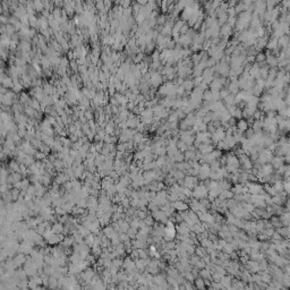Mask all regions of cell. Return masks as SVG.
<instances>
[{"instance_id":"obj_23","label":"cell","mask_w":290,"mask_h":290,"mask_svg":"<svg viewBox=\"0 0 290 290\" xmlns=\"http://www.w3.org/2000/svg\"><path fill=\"white\" fill-rule=\"evenodd\" d=\"M0 23H2V24H5V25H7L9 23V18L7 17V16H5V15H0Z\"/></svg>"},{"instance_id":"obj_6","label":"cell","mask_w":290,"mask_h":290,"mask_svg":"<svg viewBox=\"0 0 290 290\" xmlns=\"http://www.w3.org/2000/svg\"><path fill=\"white\" fill-rule=\"evenodd\" d=\"M236 126H237V127H236L237 130L242 132V133H245V132L248 129V127H249L245 119H239V120L236 122Z\"/></svg>"},{"instance_id":"obj_1","label":"cell","mask_w":290,"mask_h":290,"mask_svg":"<svg viewBox=\"0 0 290 290\" xmlns=\"http://www.w3.org/2000/svg\"><path fill=\"white\" fill-rule=\"evenodd\" d=\"M208 188L204 186L203 182H202L201 185H196L194 187V191L192 192V194H193V197L195 199H202L208 196Z\"/></svg>"},{"instance_id":"obj_16","label":"cell","mask_w":290,"mask_h":290,"mask_svg":"<svg viewBox=\"0 0 290 290\" xmlns=\"http://www.w3.org/2000/svg\"><path fill=\"white\" fill-rule=\"evenodd\" d=\"M255 61L257 62V64H262V62H265V55H264V52H258V53H256Z\"/></svg>"},{"instance_id":"obj_5","label":"cell","mask_w":290,"mask_h":290,"mask_svg":"<svg viewBox=\"0 0 290 290\" xmlns=\"http://www.w3.org/2000/svg\"><path fill=\"white\" fill-rule=\"evenodd\" d=\"M271 162V167L273 169H279L281 165H285V160H283V156H273Z\"/></svg>"},{"instance_id":"obj_13","label":"cell","mask_w":290,"mask_h":290,"mask_svg":"<svg viewBox=\"0 0 290 290\" xmlns=\"http://www.w3.org/2000/svg\"><path fill=\"white\" fill-rule=\"evenodd\" d=\"M182 87L187 90L188 92H191V90L194 87V84H193V79H185L184 83H182Z\"/></svg>"},{"instance_id":"obj_15","label":"cell","mask_w":290,"mask_h":290,"mask_svg":"<svg viewBox=\"0 0 290 290\" xmlns=\"http://www.w3.org/2000/svg\"><path fill=\"white\" fill-rule=\"evenodd\" d=\"M19 167H21V165L18 162H16V161H12L9 163V169L12 170L13 172H18L19 171Z\"/></svg>"},{"instance_id":"obj_4","label":"cell","mask_w":290,"mask_h":290,"mask_svg":"<svg viewBox=\"0 0 290 290\" xmlns=\"http://www.w3.org/2000/svg\"><path fill=\"white\" fill-rule=\"evenodd\" d=\"M171 206L173 208V210H177L178 212H186L189 208L188 204L185 203L184 201H176L171 204Z\"/></svg>"},{"instance_id":"obj_20","label":"cell","mask_w":290,"mask_h":290,"mask_svg":"<svg viewBox=\"0 0 290 290\" xmlns=\"http://www.w3.org/2000/svg\"><path fill=\"white\" fill-rule=\"evenodd\" d=\"M144 222L146 223V225H148V227H152V225H154V222H155V221H154V219L152 218V215H147V217L144 219Z\"/></svg>"},{"instance_id":"obj_19","label":"cell","mask_w":290,"mask_h":290,"mask_svg":"<svg viewBox=\"0 0 290 290\" xmlns=\"http://www.w3.org/2000/svg\"><path fill=\"white\" fill-rule=\"evenodd\" d=\"M167 22V18H165V15H161V16H158L156 18V25L159 26H163Z\"/></svg>"},{"instance_id":"obj_18","label":"cell","mask_w":290,"mask_h":290,"mask_svg":"<svg viewBox=\"0 0 290 290\" xmlns=\"http://www.w3.org/2000/svg\"><path fill=\"white\" fill-rule=\"evenodd\" d=\"M13 88L15 92H21L23 90V85L21 84V82H18V81H16V82H13Z\"/></svg>"},{"instance_id":"obj_8","label":"cell","mask_w":290,"mask_h":290,"mask_svg":"<svg viewBox=\"0 0 290 290\" xmlns=\"http://www.w3.org/2000/svg\"><path fill=\"white\" fill-rule=\"evenodd\" d=\"M288 45H289V38H288V35L285 34L278 39V47L280 49L286 48Z\"/></svg>"},{"instance_id":"obj_3","label":"cell","mask_w":290,"mask_h":290,"mask_svg":"<svg viewBox=\"0 0 290 290\" xmlns=\"http://www.w3.org/2000/svg\"><path fill=\"white\" fill-rule=\"evenodd\" d=\"M152 218L154 219L155 222H159V223H162V225L167 223V222H168V219H169L161 210H158V211L152 212Z\"/></svg>"},{"instance_id":"obj_21","label":"cell","mask_w":290,"mask_h":290,"mask_svg":"<svg viewBox=\"0 0 290 290\" xmlns=\"http://www.w3.org/2000/svg\"><path fill=\"white\" fill-rule=\"evenodd\" d=\"M203 82V78H202V76H196V77L193 79V84H194L195 87H197L201 84V83Z\"/></svg>"},{"instance_id":"obj_22","label":"cell","mask_w":290,"mask_h":290,"mask_svg":"<svg viewBox=\"0 0 290 290\" xmlns=\"http://www.w3.org/2000/svg\"><path fill=\"white\" fill-rule=\"evenodd\" d=\"M229 94L230 93H229V91H228V88H223V90H221L220 91V99H225V98H227Z\"/></svg>"},{"instance_id":"obj_10","label":"cell","mask_w":290,"mask_h":290,"mask_svg":"<svg viewBox=\"0 0 290 290\" xmlns=\"http://www.w3.org/2000/svg\"><path fill=\"white\" fill-rule=\"evenodd\" d=\"M195 255H197L199 258H203L204 256L208 255V252H206V248H204L202 246H196L195 247Z\"/></svg>"},{"instance_id":"obj_2","label":"cell","mask_w":290,"mask_h":290,"mask_svg":"<svg viewBox=\"0 0 290 290\" xmlns=\"http://www.w3.org/2000/svg\"><path fill=\"white\" fill-rule=\"evenodd\" d=\"M15 100H16V95L12 91H7L1 98V103L6 107H8V105H12L15 102Z\"/></svg>"},{"instance_id":"obj_12","label":"cell","mask_w":290,"mask_h":290,"mask_svg":"<svg viewBox=\"0 0 290 290\" xmlns=\"http://www.w3.org/2000/svg\"><path fill=\"white\" fill-rule=\"evenodd\" d=\"M195 287H196V289L198 290H204L205 289V281L202 278H197L195 280Z\"/></svg>"},{"instance_id":"obj_9","label":"cell","mask_w":290,"mask_h":290,"mask_svg":"<svg viewBox=\"0 0 290 290\" xmlns=\"http://www.w3.org/2000/svg\"><path fill=\"white\" fill-rule=\"evenodd\" d=\"M247 265V268H248V271H251V272H260V266H258V262H256V261H248L246 263Z\"/></svg>"},{"instance_id":"obj_24","label":"cell","mask_w":290,"mask_h":290,"mask_svg":"<svg viewBox=\"0 0 290 290\" xmlns=\"http://www.w3.org/2000/svg\"><path fill=\"white\" fill-rule=\"evenodd\" d=\"M184 286H185V290H195V288L193 287L191 282H185Z\"/></svg>"},{"instance_id":"obj_14","label":"cell","mask_w":290,"mask_h":290,"mask_svg":"<svg viewBox=\"0 0 290 290\" xmlns=\"http://www.w3.org/2000/svg\"><path fill=\"white\" fill-rule=\"evenodd\" d=\"M203 100L204 102H212V92L210 90L203 92Z\"/></svg>"},{"instance_id":"obj_11","label":"cell","mask_w":290,"mask_h":290,"mask_svg":"<svg viewBox=\"0 0 290 290\" xmlns=\"http://www.w3.org/2000/svg\"><path fill=\"white\" fill-rule=\"evenodd\" d=\"M231 32H232V27H230L228 24L222 25V27L220 28V34L223 35V36H227V38L231 34Z\"/></svg>"},{"instance_id":"obj_7","label":"cell","mask_w":290,"mask_h":290,"mask_svg":"<svg viewBox=\"0 0 290 290\" xmlns=\"http://www.w3.org/2000/svg\"><path fill=\"white\" fill-rule=\"evenodd\" d=\"M51 231L53 232V234L56 235H60V234H64V225L62 223H60V222H55L53 225H52L51 227Z\"/></svg>"},{"instance_id":"obj_17","label":"cell","mask_w":290,"mask_h":290,"mask_svg":"<svg viewBox=\"0 0 290 290\" xmlns=\"http://www.w3.org/2000/svg\"><path fill=\"white\" fill-rule=\"evenodd\" d=\"M182 277H184V279H185L186 281H189V282L194 281V279H195V277L192 274L191 271H189V272H184L182 273Z\"/></svg>"}]
</instances>
